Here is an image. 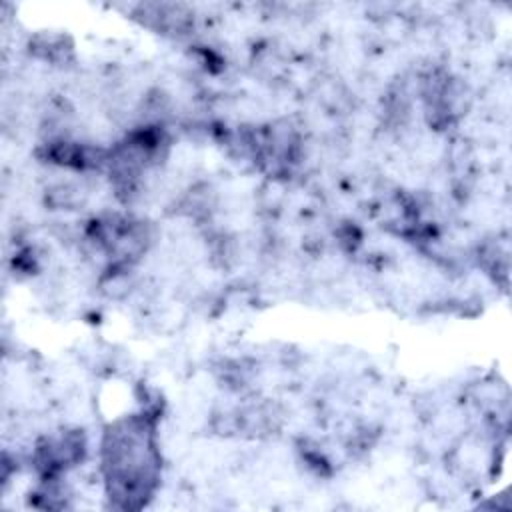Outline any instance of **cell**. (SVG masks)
Returning a JSON list of instances; mask_svg holds the SVG:
<instances>
[{
  "mask_svg": "<svg viewBox=\"0 0 512 512\" xmlns=\"http://www.w3.org/2000/svg\"><path fill=\"white\" fill-rule=\"evenodd\" d=\"M102 472L110 500L120 508H140L160 478L156 412L142 410L112 422L102 438Z\"/></svg>",
  "mask_w": 512,
  "mask_h": 512,
  "instance_id": "6da1fadb",
  "label": "cell"
}]
</instances>
